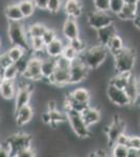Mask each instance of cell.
Here are the masks:
<instances>
[{"mask_svg":"<svg viewBox=\"0 0 140 157\" xmlns=\"http://www.w3.org/2000/svg\"><path fill=\"white\" fill-rule=\"evenodd\" d=\"M109 55V50L107 46L101 44L94 45L92 47H89L82 52L80 56L82 58L86 65L90 70L97 69L106 62L107 58Z\"/></svg>","mask_w":140,"mask_h":157,"instance_id":"obj_1","label":"cell"},{"mask_svg":"<svg viewBox=\"0 0 140 157\" xmlns=\"http://www.w3.org/2000/svg\"><path fill=\"white\" fill-rule=\"evenodd\" d=\"M114 68L116 73H132L136 63L135 49L130 47H123L120 52L113 56Z\"/></svg>","mask_w":140,"mask_h":157,"instance_id":"obj_2","label":"cell"},{"mask_svg":"<svg viewBox=\"0 0 140 157\" xmlns=\"http://www.w3.org/2000/svg\"><path fill=\"white\" fill-rule=\"evenodd\" d=\"M7 38L12 45L21 46L29 52V38L22 21L7 23Z\"/></svg>","mask_w":140,"mask_h":157,"instance_id":"obj_3","label":"cell"},{"mask_svg":"<svg viewBox=\"0 0 140 157\" xmlns=\"http://www.w3.org/2000/svg\"><path fill=\"white\" fill-rule=\"evenodd\" d=\"M67 114V121L69 126L76 137L78 138H87L91 135V131L86 123L84 121L82 115L80 112H76L71 109H66Z\"/></svg>","mask_w":140,"mask_h":157,"instance_id":"obj_4","label":"cell"},{"mask_svg":"<svg viewBox=\"0 0 140 157\" xmlns=\"http://www.w3.org/2000/svg\"><path fill=\"white\" fill-rule=\"evenodd\" d=\"M6 143L7 144L11 151V156H15L18 152L24 150L26 148H29L32 145V138L29 134L24 132H18L12 134L9 138L6 139Z\"/></svg>","mask_w":140,"mask_h":157,"instance_id":"obj_5","label":"cell"},{"mask_svg":"<svg viewBox=\"0 0 140 157\" xmlns=\"http://www.w3.org/2000/svg\"><path fill=\"white\" fill-rule=\"evenodd\" d=\"M90 69L87 65L84 63L81 56H78L76 59L71 61L70 66V85L78 84L83 82L84 80L88 78Z\"/></svg>","mask_w":140,"mask_h":157,"instance_id":"obj_6","label":"cell"},{"mask_svg":"<svg viewBox=\"0 0 140 157\" xmlns=\"http://www.w3.org/2000/svg\"><path fill=\"white\" fill-rule=\"evenodd\" d=\"M88 25L94 29H98L105 27L107 25L113 23V17L111 16L110 12L105 11H92L88 13L87 16Z\"/></svg>","mask_w":140,"mask_h":157,"instance_id":"obj_7","label":"cell"},{"mask_svg":"<svg viewBox=\"0 0 140 157\" xmlns=\"http://www.w3.org/2000/svg\"><path fill=\"white\" fill-rule=\"evenodd\" d=\"M41 62L42 59L37 56H32L29 58L28 63L25 71L22 73V78L24 80H32V81H41L42 73H41Z\"/></svg>","mask_w":140,"mask_h":157,"instance_id":"obj_8","label":"cell"},{"mask_svg":"<svg viewBox=\"0 0 140 157\" xmlns=\"http://www.w3.org/2000/svg\"><path fill=\"white\" fill-rule=\"evenodd\" d=\"M106 92L109 101L111 103H113L114 105L118 106V107H126V106L131 105L128 95H127L126 91L123 89L117 88L115 86L109 85Z\"/></svg>","mask_w":140,"mask_h":157,"instance_id":"obj_9","label":"cell"},{"mask_svg":"<svg viewBox=\"0 0 140 157\" xmlns=\"http://www.w3.org/2000/svg\"><path fill=\"white\" fill-rule=\"evenodd\" d=\"M32 92H34V88L30 84L23 83L20 85L17 88V93L15 97V110L23 107V106L29 105Z\"/></svg>","mask_w":140,"mask_h":157,"instance_id":"obj_10","label":"cell"},{"mask_svg":"<svg viewBox=\"0 0 140 157\" xmlns=\"http://www.w3.org/2000/svg\"><path fill=\"white\" fill-rule=\"evenodd\" d=\"M49 86H58V87H64L70 85V69L65 68H55V72L48 80Z\"/></svg>","mask_w":140,"mask_h":157,"instance_id":"obj_11","label":"cell"},{"mask_svg":"<svg viewBox=\"0 0 140 157\" xmlns=\"http://www.w3.org/2000/svg\"><path fill=\"white\" fill-rule=\"evenodd\" d=\"M62 30L63 35L68 41L80 37V26H78V23L76 21V18L67 17L64 23H63Z\"/></svg>","mask_w":140,"mask_h":157,"instance_id":"obj_12","label":"cell"},{"mask_svg":"<svg viewBox=\"0 0 140 157\" xmlns=\"http://www.w3.org/2000/svg\"><path fill=\"white\" fill-rule=\"evenodd\" d=\"M124 130H126L124 124L121 121V120H119L118 117L115 116V120L112 121L110 125H109V127H107L106 129V135L108 136L109 143H110L111 147L115 144L117 136L124 132Z\"/></svg>","mask_w":140,"mask_h":157,"instance_id":"obj_13","label":"cell"},{"mask_svg":"<svg viewBox=\"0 0 140 157\" xmlns=\"http://www.w3.org/2000/svg\"><path fill=\"white\" fill-rule=\"evenodd\" d=\"M34 117V109L32 106L26 105L15 110V120L18 126H25L32 121Z\"/></svg>","mask_w":140,"mask_h":157,"instance_id":"obj_14","label":"cell"},{"mask_svg":"<svg viewBox=\"0 0 140 157\" xmlns=\"http://www.w3.org/2000/svg\"><path fill=\"white\" fill-rule=\"evenodd\" d=\"M117 34V27L115 24L111 23L107 25L105 27H101V29H96V37H97V42L98 44L106 45L108 44V42Z\"/></svg>","mask_w":140,"mask_h":157,"instance_id":"obj_15","label":"cell"},{"mask_svg":"<svg viewBox=\"0 0 140 157\" xmlns=\"http://www.w3.org/2000/svg\"><path fill=\"white\" fill-rule=\"evenodd\" d=\"M128 95L131 105L137 103L139 98V89H138V78H136L133 73H131V77L129 78V82L126 88L123 89Z\"/></svg>","mask_w":140,"mask_h":157,"instance_id":"obj_16","label":"cell"},{"mask_svg":"<svg viewBox=\"0 0 140 157\" xmlns=\"http://www.w3.org/2000/svg\"><path fill=\"white\" fill-rule=\"evenodd\" d=\"M55 68H57V63H55V58L45 57L42 59L41 62V73H42V82H46L48 84V80L51 77L55 72Z\"/></svg>","mask_w":140,"mask_h":157,"instance_id":"obj_17","label":"cell"},{"mask_svg":"<svg viewBox=\"0 0 140 157\" xmlns=\"http://www.w3.org/2000/svg\"><path fill=\"white\" fill-rule=\"evenodd\" d=\"M81 115H82L84 121H85L86 125H87L89 128H90L91 126L96 125V124L99 123L101 120V114H100V112H99V109L91 107V106H89V107L86 108L83 112H81Z\"/></svg>","mask_w":140,"mask_h":157,"instance_id":"obj_18","label":"cell"},{"mask_svg":"<svg viewBox=\"0 0 140 157\" xmlns=\"http://www.w3.org/2000/svg\"><path fill=\"white\" fill-rule=\"evenodd\" d=\"M64 13L67 15V17L78 18L83 14V3L81 0H66Z\"/></svg>","mask_w":140,"mask_h":157,"instance_id":"obj_19","label":"cell"},{"mask_svg":"<svg viewBox=\"0 0 140 157\" xmlns=\"http://www.w3.org/2000/svg\"><path fill=\"white\" fill-rule=\"evenodd\" d=\"M64 42L60 39L59 37L55 38V40H52L50 43L46 44V47H45V52H46L47 57L50 58H58L60 56H62L63 50L65 48Z\"/></svg>","mask_w":140,"mask_h":157,"instance_id":"obj_20","label":"cell"},{"mask_svg":"<svg viewBox=\"0 0 140 157\" xmlns=\"http://www.w3.org/2000/svg\"><path fill=\"white\" fill-rule=\"evenodd\" d=\"M4 16L9 22H20L24 20L18 3H11L4 7Z\"/></svg>","mask_w":140,"mask_h":157,"instance_id":"obj_21","label":"cell"},{"mask_svg":"<svg viewBox=\"0 0 140 157\" xmlns=\"http://www.w3.org/2000/svg\"><path fill=\"white\" fill-rule=\"evenodd\" d=\"M16 93H17V89H16V86H15L14 81L4 80V82L0 86V97L6 101H9L15 98Z\"/></svg>","mask_w":140,"mask_h":157,"instance_id":"obj_22","label":"cell"},{"mask_svg":"<svg viewBox=\"0 0 140 157\" xmlns=\"http://www.w3.org/2000/svg\"><path fill=\"white\" fill-rule=\"evenodd\" d=\"M137 10V4H129L124 3L121 11L116 15L118 19L123 20V21H132L135 17Z\"/></svg>","mask_w":140,"mask_h":157,"instance_id":"obj_23","label":"cell"},{"mask_svg":"<svg viewBox=\"0 0 140 157\" xmlns=\"http://www.w3.org/2000/svg\"><path fill=\"white\" fill-rule=\"evenodd\" d=\"M18 6H19V9L23 15L24 19H28L32 16H34V14L37 11L32 0H20L18 2Z\"/></svg>","mask_w":140,"mask_h":157,"instance_id":"obj_24","label":"cell"},{"mask_svg":"<svg viewBox=\"0 0 140 157\" xmlns=\"http://www.w3.org/2000/svg\"><path fill=\"white\" fill-rule=\"evenodd\" d=\"M47 26L44 23L41 22H36V23L29 24L26 27V32H27V36L30 38H36V37H42L43 34L45 33Z\"/></svg>","mask_w":140,"mask_h":157,"instance_id":"obj_25","label":"cell"},{"mask_svg":"<svg viewBox=\"0 0 140 157\" xmlns=\"http://www.w3.org/2000/svg\"><path fill=\"white\" fill-rule=\"evenodd\" d=\"M107 48L109 50V54H111L112 56H114L117 54L118 52H120L123 48V40L121 39V37L118 34H116L110 41L108 42V44L106 45Z\"/></svg>","mask_w":140,"mask_h":157,"instance_id":"obj_26","label":"cell"},{"mask_svg":"<svg viewBox=\"0 0 140 157\" xmlns=\"http://www.w3.org/2000/svg\"><path fill=\"white\" fill-rule=\"evenodd\" d=\"M130 77H131V73H116V75H114L109 81V85L115 86L120 89H124L129 82Z\"/></svg>","mask_w":140,"mask_h":157,"instance_id":"obj_27","label":"cell"},{"mask_svg":"<svg viewBox=\"0 0 140 157\" xmlns=\"http://www.w3.org/2000/svg\"><path fill=\"white\" fill-rule=\"evenodd\" d=\"M70 97L76 102L89 103L90 102V92L86 88H76L69 93Z\"/></svg>","mask_w":140,"mask_h":157,"instance_id":"obj_28","label":"cell"},{"mask_svg":"<svg viewBox=\"0 0 140 157\" xmlns=\"http://www.w3.org/2000/svg\"><path fill=\"white\" fill-rule=\"evenodd\" d=\"M6 52L14 63L17 62V61H19L21 58H23L24 56L26 55V52H28L27 50H25L23 47L18 46V45H12Z\"/></svg>","mask_w":140,"mask_h":157,"instance_id":"obj_29","label":"cell"},{"mask_svg":"<svg viewBox=\"0 0 140 157\" xmlns=\"http://www.w3.org/2000/svg\"><path fill=\"white\" fill-rule=\"evenodd\" d=\"M45 47H46V44L43 41L42 37H36L29 39V48L35 54L40 52H45Z\"/></svg>","mask_w":140,"mask_h":157,"instance_id":"obj_30","label":"cell"},{"mask_svg":"<svg viewBox=\"0 0 140 157\" xmlns=\"http://www.w3.org/2000/svg\"><path fill=\"white\" fill-rule=\"evenodd\" d=\"M2 72H3L4 78H6V80H9V81H15L17 78L18 75H20L19 70H18V68L15 63H13V64H11L9 66L3 68V69H2Z\"/></svg>","mask_w":140,"mask_h":157,"instance_id":"obj_31","label":"cell"},{"mask_svg":"<svg viewBox=\"0 0 140 157\" xmlns=\"http://www.w3.org/2000/svg\"><path fill=\"white\" fill-rule=\"evenodd\" d=\"M68 42H69L70 46L73 47V48H74L80 55L82 54V52H85L86 49H87V45H86V42L84 41V40L81 39L80 37L75 38V39L70 40V41H68Z\"/></svg>","mask_w":140,"mask_h":157,"instance_id":"obj_32","label":"cell"},{"mask_svg":"<svg viewBox=\"0 0 140 157\" xmlns=\"http://www.w3.org/2000/svg\"><path fill=\"white\" fill-rule=\"evenodd\" d=\"M63 0H48L47 12L50 15H57L62 7Z\"/></svg>","mask_w":140,"mask_h":157,"instance_id":"obj_33","label":"cell"},{"mask_svg":"<svg viewBox=\"0 0 140 157\" xmlns=\"http://www.w3.org/2000/svg\"><path fill=\"white\" fill-rule=\"evenodd\" d=\"M128 147L114 144L112 146V155L114 157H128Z\"/></svg>","mask_w":140,"mask_h":157,"instance_id":"obj_34","label":"cell"},{"mask_svg":"<svg viewBox=\"0 0 140 157\" xmlns=\"http://www.w3.org/2000/svg\"><path fill=\"white\" fill-rule=\"evenodd\" d=\"M124 4V0H110L109 2V12L113 15H117L121 11Z\"/></svg>","mask_w":140,"mask_h":157,"instance_id":"obj_35","label":"cell"},{"mask_svg":"<svg viewBox=\"0 0 140 157\" xmlns=\"http://www.w3.org/2000/svg\"><path fill=\"white\" fill-rule=\"evenodd\" d=\"M62 56H64V57L67 58L68 60L73 61L74 59H76L78 56H80V54H78V52H76L73 47H71L70 45L68 44V45H65V48H64V50H63Z\"/></svg>","mask_w":140,"mask_h":157,"instance_id":"obj_36","label":"cell"},{"mask_svg":"<svg viewBox=\"0 0 140 157\" xmlns=\"http://www.w3.org/2000/svg\"><path fill=\"white\" fill-rule=\"evenodd\" d=\"M57 37L58 36H57V33H55V30L53 29H51V27H47L46 30H45V33L43 34L42 39H43V41L45 42V44H48V43H50L52 40H55Z\"/></svg>","mask_w":140,"mask_h":157,"instance_id":"obj_37","label":"cell"},{"mask_svg":"<svg viewBox=\"0 0 140 157\" xmlns=\"http://www.w3.org/2000/svg\"><path fill=\"white\" fill-rule=\"evenodd\" d=\"M92 2L95 10L109 12V2H110V0H92Z\"/></svg>","mask_w":140,"mask_h":157,"instance_id":"obj_38","label":"cell"},{"mask_svg":"<svg viewBox=\"0 0 140 157\" xmlns=\"http://www.w3.org/2000/svg\"><path fill=\"white\" fill-rule=\"evenodd\" d=\"M55 63H57L58 68H65V69H70L71 66V61L65 58L64 56H60V57L55 58Z\"/></svg>","mask_w":140,"mask_h":157,"instance_id":"obj_39","label":"cell"},{"mask_svg":"<svg viewBox=\"0 0 140 157\" xmlns=\"http://www.w3.org/2000/svg\"><path fill=\"white\" fill-rule=\"evenodd\" d=\"M13 60L11 59V57L7 54V52H1L0 54V66L3 69L7 66H9L11 64H13Z\"/></svg>","mask_w":140,"mask_h":157,"instance_id":"obj_40","label":"cell"},{"mask_svg":"<svg viewBox=\"0 0 140 157\" xmlns=\"http://www.w3.org/2000/svg\"><path fill=\"white\" fill-rule=\"evenodd\" d=\"M28 60L29 58L27 57V55H25L23 58H21L19 61H17V62H15V64H16V66L18 68V70H19V73L20 75H22L25 69H26V66H27V63H28Z\"/></svg>","mask_w":140,"mask_h":157,"instance_id":"obj_41","label":"cell"},{"mask_svg":"<svg viewBox=\"0 0 140 157\" xmlns=\"http://www.w3.org/2000/svg\"><path fill=\"white\" fill-rule=\"evenodd\" d=\"M128 148H134L140 151V136L139 135H130Z\"/></svg>","mask_w":140,"mask_h":157,"instance_id":"obj_42","label":"cell"},{"mask_svg":"<svg viewBox=\"0 0 140 157\" xmlns=\"http://www.w3.org/2000/svg\"><path fill=\"white\" fill-rule=\"evenodd\" d=\"M15 156L16 157H34L36 156V150L32 146V147H29V148H26V149H24V150L18 152Z\"/></svg>","mask_w":140,"mask_h":157,"instance_id":"obj_43","label":"cell"},{"mask_svg":"<svg viewBox=\"0 0 140 157\" xmlns=\"http://www.w3.org/2000/svg\"><path fill=\"white\" fill-rule=\"evenodd\" d=\"M129 138H130V135L126 133V131L123 132L121 134H119L117 136L116 140H115V144L117 145H121V146H127L128 147V144H129Z\"/></svg>","mask_w":140,"mask_h":157,"instance_id":"obj_44","label":"cell"},{"mask_svg":"<svg viewBox=\"0 0 140 157\" xmlns=\"http://www.w3.org/2000/svg\"><path fill=\"white\" fill-rule=\"evenodd\" d=\"M132 21H133V25L135 29L140 30V1L138 2V4H137L136 14H135V17Z\"/></svg>","mask_w":140,"mask_h":157,"instance_id":"obj_45","label":"cell"},{"mask_svg":"<svg viewBox=\"0 0 140 157\" xmlns=\"http://www.w3.org/2000/svg\"><path fill=\"white\" fill-rule=\"evenodd\" d=\"M36 9L39 11H47L48 0H34Z\"/></svg>","mask_w":140,"mask_h":157,"instance_id":"obj_46","label":"cell"},{"mask_svg":"<svg viewBox=\"0 0 140 157\" xmlns=\"http://www.w3.org/2000/svg\"><path fill=\"white\" fill-rule=\"evenodd\" d=\"M41 121L43 124L45 125H50L51 123V118H50V113L49 111H46V112H43L41 114Z\"/></svg>","mask_w":140,"mask_h":157,"instance_id":"obj_47","label":"cell"},{"mask_svg":"<svg viewBox=\"0 0 140 157\" xmlns=\"http://www.w3.org/2000/svg\"><path fill=\"white\" fill-rule=\"evenodd\" d=\"M140 156V151L134 148L128 149V157H138Z\"/></svg>","mask_w":140,"mask_h":157,"instance_id":"obj_48","label":"cell"},{"mask_svg":"<svg viewBox=\"0 0 140 157\" xmlns=\"http://www.w3.org/2000/svg\"><path fill=\"white\" fill-rule=\"evenodd\" d=\"M140 0H124V3H129V4H138V2Z\"/></svg>","mask_w":140,"mask_h":157,"instance_id":"obj_49","label":"cell"},{"mask_svg":"<svg viewBox=\"0 0 140 157\" xmlns=\"http://www.w3.org/2000/svg\"><path fill=\"white\" fill-rule=\"evenodd\" d=\"M4 80H6V78L3 77V72H2V70H0V86L2 85V83L4 82Z\"/></svg>","mask_w":140,"mask_h":157,"instance_id":"obj_50","label":"cell"},{"mask_svg":"<svg viewBox=\"0 0 140 157\" xmlns=\"http://www.w3.org/2000/svg\"><path fill=\"white\" fill-rule=\"evenodd\" d=\"M138 89H139V98H140V78H138Z\"/></svg>","mask_w":140,"mask_h":157,"instance_id":"obj_51","label":"cell"},{"mask_svg":"<svg viewBox=\"0 0 140 157\" xmlns=\"http://www.w3.org/2000/svg\"><path fill=\"white\" fill-rule=\"evenodd\" d=\"M1 45H2V41H1V37H0V49H1Z\"/></svg>","mask_w":140,"mask_h":157,"instance_id":"obj_52","label":"cell"},{"mask_svg":"<svg viewBox=\"0 0 140 157\" xmlns=\"http://www.w3.org/2000/svg\"><path fill=\"white\" fill-rule=\"evenodd\" d=\"M0 70H2V68H1V66H0Z\"/></svg>","mask_w":140,"mask_h":157,"instance_id":"obj_53","label":"cell"},{"mask_svg":"<svg viewBox=\"0 0 140 157\" xmlns=\"http://www.w3.org/2000/svg\"><path fill=\"white\" fill-rule=\"evenodd\" d=\"M32 1H34V0H32Z\"/></svg>","mask_w":140,"mask_h":157,"instance_id":"obj_54","label":"cell"}]
</instances>
